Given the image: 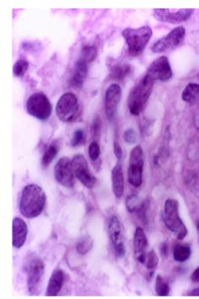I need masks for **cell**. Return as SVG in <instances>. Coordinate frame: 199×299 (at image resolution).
Wrapping results in <instances>:
<instances>
[{"mask_svg":"<svg viewBox=\"0 0 199 299\" xmlns=\"http://www.w3.org/2000/svg\"><path fill=\"white\" fill-rule=\"evenodd\" d=\"M46 202V193L41 186L30 184L22 191L19 200V212L24 218L35 219L43 212Z\"/></svg>","mask_w":199,"mask_h":299,"instance_id":"obj_1","label":"cell"},{"mask_svg":"<svg viewBox=\"0 0 199 299\" xmlns=\"http://www.w3.org/2000/svg\"><path fill=\"white\" fill-rule=\"evenodd\" d=\"M155 81L145 74L129 93L128 105L129 111L134 116H139L142 112L153 90Z\"/></svg>","mask_w":199,"mask_h":299,"instance_id":"obj_2","label":"cell"},{"mask_svg":"<svg viewBox=\"0 0 199 299\" xmlns=\"http://www.w3.org/2000/svg\"><path fill=\"white\" fill-rule=\"evenodd\" d=\"M152 34L153 31L150 26H142L137 29H124L122 35L126 41L129 55L132 57L140 56L151 40Z\"/></svg>","mask_w":199,"mask_h":299,"instance_id":"obj_3","label":"cell"},{"mask_svg":"<svg viewBox=\"0 0 199 299\" xmlns=\"http://www.w3.org/2000/svg\"><path fill=\"white\" fill-rule=\"evenodd\" d=\"M179 203L175 199H167L165 202L163 219L167 229L176 235L177 239L183 240L188 235V229L179 216Z\"/></svg>","mask_w":199,"mask_h":299,"instance_id":"obj_4","label":"cell"},{"mask_svg":"<svg viewBox=\"0 0 199 299\" xmlns=\"http://www.w3.org/2000/svg\"><path fill=\"white\" fill-rule=\"evenodd\" d=\"M45 265L39 257L31 256L24 265V271L27 275V287L30 295H36L41 286Z\"/></svg>","mask_w":199,"mask_h":299,"instance_id":"obj_5","label":"cell"},{"mask_svg":"<svg viewBox=\"0 0 199 299\" xmlns=\"http://www.w3.org/2000/svg\"><path fill=\"white\" fill-rule=\"evenodd\" d=\"M78 111L79 104L78 98L72 92L63 94L56 106L57 117L65 123H70L75 121L78 117Z\"/></svg>","mask_w":199,"mask_h":299,"instance_id":"obj_6","label":"cell"},{"mask_svg":"<svg viewBox=\"0 0 199 299\" xmlns=\"http://www.w3.org/2000/svg\"><path fill=\"white\" fill-rule=\"evenodd\" d=\"M26 109L30 116L41 121H46L51 116L52 105L43 93H35L30 95L26 102Z\"/></svg>","mask_w":199,"mask_h":299,"instance_id":"obj_7","label":"cell"},{"mask_svg":"<svg viewBox=\"0 0 199 299\" xmlns=\"http://www.w3.org/2000/svg\"><path fill=\"white\" fill-rule=\"evenodd\" d=\"M144 153L140 145L132 149L129 155V165L128 169V181L135 187L141 186L143 181Z\"/></svg>","mask_w":199,"mask_h":299,"instance_id":"obj_8","label":"cell"},{"mask_svg":"<svg viewBox=\"0 0 199 299\" xmlns=\"http://www.w3.org/2000/svg\"><path fill=\"white\" fill-rule=\"evenodd\" d=\"M108 233L111 243L113 245V250L116 256L121 258L125 254L124 247V235L121 222L117 216H112L108 219Z\"/></svg>","mask_w":199,"mask_h":299,"instance_id":"obj_9","label":"cell"},{"mask_svg":"<svg viewBox=\"0 0 199 299\" xmlns=\"http://www.w3.org/2000/svg\"><path fill=\"white\" fill-rule=\"evenodd\" d=\"M72 165L76 178L78 179L88 188H94L97 183V179L90 172L89 164L85 157L82 154H76L72 160Z\"/></svg>","mask_w":199,"mask_h":299,"instance_id":"obj_10","label":"cell"},{"mask_svg":"<svg viewBox=\"0 0 199 299\" xmlns=\"http://www.w3.org/2000/svg\"><path fill=\"white\" fill-rule=\"evenodd\" d=\"M185 35L186 30L184 27H177L166 36L157 40L151 47V50L155 53H160L167 50L176 48L183 42Z\"/></svg>","mask_w":199,"mask_h":299,"instance_id":"obj_11","label":"cell"},{"mask_svg":"<svg viewBox=\"0 0 199 299\" xmlns=\"http://www.w3.org/2000/svg\"><path fill=\"white\" fill-rule=\"evenodd\" d=\"M55 178L65 187H73L76 183V175L73 171L70 159L62 157L57 163L54 169Z\"/></svg>","mask_w":199,"mask_h":299,"instance_id":"obj_12","label":"cell"},{"mask_svg":"<svg viewBox=\"0 0 199 299\" xmlns=\"http://www.w3.org/2000/svg\"><path fill=\"white\" fill-rule=\"evenodd\" d=\"M146 75L149 76L154 81L165 82L169 80L173 75V73L168 58L162 56L155 60L147 68Z\"/></svg>","mask_w":199,"mask_h":299,"instance_id":"obj_13","label":"cell"},{"mask_svg":"<svg viewBox=\"0 0 199 299\" xmlns=\"http://www.w3.org/2000/svg\"><path fill=\"white\" fill-rule=\"evenodd\" d=\"M194 10L193 8H183L180 10L172 11L168 8H155L153 15L157 20L171 24H178L187 21L192 16Z\"/></svg>","mask_w":199,"mask_h":299,"instance_id":"obj_14","label":"cell"},{"mask_svg":"<svg viewBox=\"0 0 199 299\" xmlns=\"http://www.w3.org/2000/svg\"><path fill=\"white\" fill-rule=\"evenodd\" d=\"M122 97V89L118 84H111L105 93V112L109 120L115 115Z\"/></svg>","mask_w":199,"mask_h":299,"instance_id":"obj_15","label":"cell"},{"mask_svg":"<svg viewBox=\"0 0 199 299\" xmlns=\"http://www.w3.org/2000/svg\"><path fill=\"white\" fill-rule=\"evenodd\" d=\"M148 246V242L146 239L145 231L140 227L135 229L134 236V251H135V259L140 264L144 265L146 256V250Z\"/></svg>","mask_w":199,"mask_h":299,"instance_id":"obj_16","label":"cell"},{"mask_svg":"<svg viewBox=\"0 0 199 299\" xmlns=\"http://www.w3.org/2000/svg\"><path fill=\"white\" fill-rule=\"evenodd\" d=\"M89 64V62L79 57V59L76 62L74 68H73V74L71 77V86L77 88V89H81L84 85V81L86 79L87 75H88Z\"/></svg>","mask_w":199,"mask_h":299,"instance_id":"obj_17","label":"cell"},{"mask_svg":"<svg viewBox=\"0 0 199 299\" xmlns=\"http://www.w3.org/2000/svg\"><path fill=\"white\" fill-rule=\"evenodd\" d=\"M28 235V227L25 222L19 218L13 220V246L21 248L24 246Z\"/></svg>","mask_w":199,"mask_h":299,"instance_id":"obj_18","label":"cell"},{"mask_svg":"<svg viewBox=\"0 0 199 299\" xmlns=\"http://www.w3.org/2000/svg\"><path fill=\"white\" fill-rule=\"evenodd\" d=\"M65 274L61 269L55 270L49 280L46 296L55 297L59 294L64 284Z\"/></svg>","mask_w":199,"mask_h":299,"instance_id":"obj_19","label":"cell"},{"mask_svg":"<svg viewBox=\"0 0 199 299\" xmlns=\"http://www.w3.org/2000/svg\"><path fill=\"white\" fill-rule=\"evenodd\" d=\"M112 186H113V192L117 198H121L124 194V173L120 164L117 165L112 170Z\"/></svg>","mask_w":199,"mask_h":299,"instance_id":"obj_20","label":"cell"},{"mask_svg":"<svg viewBox=\"0 0 199 299\" xmlns=\"http://www.w3.org/2000/svg\"><path fill=\"white\" fill-rule=\"evenodd\" d=\"M132 67L128 63H120V62H110L111 78L117 79V80H122L124 79L127 75H129L131 72Z\"/></svg>","mask_w":199,"mask_h":299,"instance_id":"obj_21","label":"cell"},{"mask_svg":"<svg viewBox=\"0 0 199 299\" xmlns=\"http://www.w3.org/2000/svg\"><path fill=\"white\" fill-rule=\"evenodd\" d=\"M182 98L189 104H194L199 101V84L195 83L188 84L183 91Z\"/></svg>","mask_w":199,"mask_h":299,"instance_id":"obj_22","label":"cell"},{"mask_svg":"<svg viewBox=\"0 0 199 299\" xmlns=\"http://www.w3.org/2000/svg\"><path fill=\"white\" fill-rule=\"evenodd\" d=\"M126 208L129 213H139L145 209V203L138 196L131 195L127 198Z\"/></svg>","mask_w":199,"mask_h":299,"instance_id":"obj_23","label":"cell"},{"mask_svg":"<svg viewBox=\"0 0 199 299\" xmlns=\"http://www.w3.org/2000/svg\"><path fill=\"white\" fill-rule=\"evenodd\" d=\"M192 251L188 246H178L173 251V258L178 262H185L190 258Z\"/></svg>","mask_w":199,"mask_h":299,"instance_id":"obj_24","label":"cell"},{"mask_svg":"<svg viewBox=\"0 0 199 299\" xmlns=\"http://www.w3.org/2000/svg\"><path fill=\"white\" fill-rule=\"evenodd\" d=\"M59 152V147L57 143H52L46 149L43 158H42V165L44 167H48L51 165V162L56 158L57 154Z\"/></svg>","mask_w":199,"mask_h":299,"instance_id":"obj_25","label":"cell"},{"mask_svg":"<svg viewBox=\"0 0 199 299\" xmlns=\"http://www.w3.org/2000/svg\"><path fill=\"white\" fill-rule=\"evenodd\" d=\"M93 247V240L89 235L82 237L77 244V251L82 256L86 255Z\"/></svg>","mask_w":199,"mask_h":299,"instance_id":"obj_26","label":"cell"},{"mask_svg":"<svg viewBox=\"0 0 199 299\" xmlns=\"http://www.w3.org/2000/svg\"><path fill=\"white\" fill-rule=\"evenodd\" d=\"M156 292L158 296L166 297L169 295L170 286L167 281L162 276H157L156 280Z\"/></svg>","mask_w":199,"mask_h":299,"instance_id":"obj_27","label":"cell"},{"mask_svg":"<svg viewBox=\"0 0 199 299\" xmlns=\"http://www.w3.org/2000/svg\"><path fill=\"white\" fill-rule=\"evenodd\" d=\"M159 264L158 256L156 255L155 251H151L149 253L146 254L145 256V261L144 265H145V267L147 270L150 271V273L153 274L154 271L156 269Z\"/></svg>","mask_w":199,"mask_h":299,"instance_id":"obj_28","label":"cell"},{"mask_svg":"<svg viewBox=\"0 0 199 299\" xmlns=\"http://www.w3.org/2000/svg\"><path fill=\"white\" fill-rule=\"evenodd\" d=\"M98 55V49L95 46H85L82 50L80 54V58L85 60L86 62H93L96 58Z\"/></svg>","mask_w":199,"mask_h":299,"instance_id":"obj_29","label":"cell"},{"mask_svg":"<svg viewBox=\"0 0 199 299\" xmlns=\"http://www.w3.org/2000/svg\"><path fill=\"white\" fill-rule=\"evenodd\" d=\"M29 68V62L26 60L19 59L13 67V73L16 77H23Z\"/></svg>","mask_w":199,"mask_h":299,"instance_id":"obj_30","label":"cell"},{"mask_svg":"<svg viewBox=\"0 0 199 299\" xmlns=\"http://www.w3.org/2000/svg\"><path fill=\"white\" fill-rule=\"evenodd\" d=\"M84 141H85V134H84V130H76L73 133V138L71 140V145L73 147H78V146L83 144Z\"/></svg>","mask_w":199,"mask_h":299,"instance_id":"obj_31","label":"cell"},{"mask_svg":"<svg viewBox=\"0 0 199 299\" xmlns=\"http://www.w3.org/2000/svg\"><path fill=\"white\" fill-rule=\"evenodd\" d=\"M89 154L93 161H96L100 156V144L96 141H93L89 147Z\"/></svg>","mask_w":199,"mask_h":299,"instance_id":"obj_32","label":"cell"},{"mask_svg":"<svg viewBox=\"0 0 199 299\" xmlns=\"http://www.w3.org/2000/svg\"><path fill=\"white\" fill-rule=\"evenodd\" d=\"M124 139L129 144H134L138 140L137 133L134 129H128L124 133Z\"/></svg>","mask_w":199,"mask_h":299,"instance_id":"obj_33","label":"cell"},{"mask_svg":"<svg viewBox=\"0 0 199 299\" xmlns=\"http://www.w3.org/2000/svg\"><path fill=\"white\" fill-rule=\"evenodd\" d=\"M113 152H114L116 158L118 160H120L122 157H123V151H122L121 146L119 145V143H117V142L113 143Z\"/></svg>","mask_w":199,"mask_h":299,"instance_id":"obj_34","label":"cell"},{"mask_svg":"<svg viewBox=\"0 0 199 299\" xmlns=\"http://www.w3.org/2000/svg\"><path fill=\"white\" fill-rule=\"evenodd\" d=\"M92 130H93V133L95 135V137H97L99 133H100V121L99 117H97V118L95 119V121H94Z\"/></svg>","mask_w":199,"mask_h":299,"instance_id":"obj_35","label":"cell"},{"mask_svg":"<svg viewBox=\"0 0 199 299\" xmlns=\"http://www.w3.org/2000/svg\"><path fill=\"white\" fill-rule=\"evenodd\" d=\"M191 279L194 283H199V267H198L192 274Z\"/></svg>","mask_w":199,"mask_h":299,"instance_id":"obj_36","label":"cell"},{"mask_svg":"<svg viewBox=\"0 0 199 299\" xmlns=\"http://www.w3.org/2000/svg\"><path fill=\"white\" fill-rule=\"evenodd\" d=\"M190 296H199V288L195 289L192 291L191 294H189Z\"/></svg>","mask_w":199,"mask_h":299,"instance_id":"obj_37","label":"cell"},{"mask_svg":"<svg viewBox=\"0 0 199 299\" xmlns=\"http://www.w3.org/2000/svg\"><path fill=\"white\" fill-rule=\"evenodd\" d=\"M162 254L163 256H167V244L165 245L163 244V246H162Z\"/></svg>","mask_w":199,"mask_h":299,"instance_id":"obj_38","label":"cell"},{"mask_svg":"<svg viewBox=\"0 0 199 299\" xmlns=\"http://www.w3.org/2000/svg\"><path fill=\"white\" fill-rule=\"evenodd\" d=\"M194 124L196 126L197 128L199 129V116H195V118H194Z\"/></svg>","mask_w":199,"mask_h":299,"instance_id":"obj_39","label":"cell"},{"mask_svg":"<svg viewBox=\"0 0 199 299\" xmlns=\"http://www.w3.org/2000/svg\"><path fill=\"white\" fill-rule=\"evenodd\" d=\"M196 226L197 229H198V230L199 231V219H198V221L196 222Z\"/></svg>","mask_w":199,"mask_h":299,"instance_id":"obj_40","label":"cell"}]
</instances>
